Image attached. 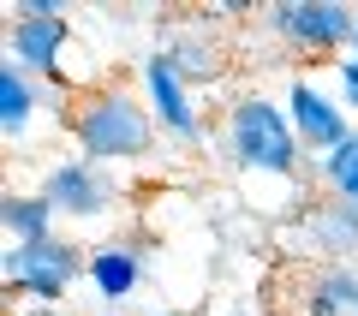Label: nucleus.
I'll return each mask as SVG.
<instances>
[{
	"mask_svg": "<svg viewBox=\"0 0 358 316\" xmlns=\"http://www.w3.org/2000/svg\"><path fill=\"white\" fill-rule=\"evenodd\" d=\"M66 131H72L78 155L96 167H131L155 155V114L150 101L138 96L131 84H90L72 96L66 108Z\"/></svg>",
	"mask_w": 358,
	"mask_h": 316,
	"instance_id": "1",
	"label": "nucleus"
},
{
	"mask_svg": "<svg viewBox=\"0 0 358 316\" xmlns=\"http://www.w3.org/2000/svg\"><path fill=\"white\" fill-rule=\"evenodd\" d=\"M221 155L245 179H281V185H293L299 173H310V155L299 143L287 108L275 96H257V89L227 101V114H221Z\"/></svg>",
	"mask_w": 358,
	"mask_h": 316,
	"instance_id": "2",
	"label": "nucleus"
},
{
	"mask_svg": "<svg viewBox=\"0 0 358 316\" xmlns=\"http://www.w3.org/2000/svg\"><path fill=\"white\" fill-rule=\"evenodd\" d=\"M263 30L281 42L287 54H305V60H346L358 36V6L346 0H275L263 6Z\"/></svg>",
	"mask_w": 358,
	"mask_h": 316,
	"instance_id": "3",
	"label": "nucleus"
},
{
	"mask_svg": "<svg viewBox=\"0 0 358 316\" xmlns=\"http://www.w3.org/2000/svg\"><path fill=\"white\" fill-rule=\"evenodd\" d=\"M84 263H90L84 245H72L66 233H54V239H42V245H6L0 280H6L13 299L42 304V310H60V299L84 280Z\"/></svg>",
	"mask_w": 358,
	"mask_h": 316,
	"instance_id": "4",
	"label": "nucleus"
},
{
	"mask_svg": "<svg viewBox=\"0 0 358 316\" xmlns=\"http://www.w3.org/2000/svg\"><path fill=\"white\" fill-rule=\"evenodd\" d=\"M287 257H305V263H358V209L346 197H317L287 221Z\"/></svg>",
	"mask_w": 358,
	"mask_h": 316,
	"instance_id": "5",
	"label": "nucleus"
},
{
	"mask_svg": "<svg viewBox=\"0 0 358 316\" xmlns=\"http://www.w3.org/2000/svg\"><path fill=\"white\" fill-rule=\"evenodd\" d=\"M42 197L54 203V215L60 221H108L120 203V179L114 167H96L84 155H60V161L42 167Z\"/></svg>",
	"mask_w": 358,
	"mask_h": 316,
	"instance_id": "6",
	"label": "nucleus"
},
{
	"mask_svg": "<svg viewBox=\"0 0 358 316\" xmlns=\"http://www.w3.org/2000/svg\"><path fill=\"white\" fill-rule=\"evenodd\" d=\"M138 96L150 101L155 126H162V138L173 143H203V108H197V89L179 78V66L167 60V48H150L138 60Z\"/></svg>",
	"mask_w": 358,
	"mask_h": 316,
	"instance_id": "7",
	"label": "nucleus"
},
{
	"mask_svg": "<svg viewBox=\"0 0 358 316\" xmlns=\"http://www.w3.org/2000/svg\"><path fill=\"white\" fill-rule=\"evenodd\" d=\"M281 108H287V120H293V131H299V143H305L310 161L334 155V150L358 131L352 114H346V101L334 96V89H322L317 78H293L287 96H281Z\"/></svg>",
	"mask_w": 358,
	"mask_h": 316,
	"instance_id": "8",
	"label": "nucleus"
},
{
	"mask_svg": "<svg viewBox=\"0 0 358 316\" xmlns=\"http://www.w3.org/2000/svg\"><path fill=\"white\" fill-rule=\"evenodd\" d=\"M66 48H72V24L66 18H13V30H6V66L42 78V84H60Z\"/></svg>",
	"mask_w": 358,
	"mask_h": 316,
	"instance_id": "9",
	"label": "nucleus"
},
{
	"mask_svg": "<svg viewBox=\"0 0 358 316\" xmlns=\"http://www.w3.org/2000/svg\"><path fill=\"white\" fill-rule=\"evenodd\" d=\"M287 316H358V263H305Z\"/></svg>",
	"mask_w": 358,
	"mask_h": 316,
	"instance_id": "10",
	"label": "nucleus"
},
{
	"mask_svg": "<svg viewBox=\"0 0 358 316\" xmlns=\"http://www.w3.org/2000/svg\"><path fill=\"white\" fill-rule=\"evenodd\" d=\"M84 280H90V292L102 299V310H120V304L143 287V251H138L131 239H102V245H90Z\"/></svg>",
	"mask_w": 358,
	"mask_h": 316,
	"instance_id": "11",
	"label": "nucleus"
},
{
	"mask_svg": "<svg viewBox=\"0 0 358 316\" xmlns=\"http://www.w3.org/2000/svg\"><path fill=\"white\" fill-rule=\"evenodd\" d=\"M42 114H48V84L0 60V131H6V143H30Z\"/></svg>",
	"mask_w": 358,
	"mask_h": 316,
	"instance_id": "12",
	"label": "nucleus"
},
{
	"mask_svg": "<svg viewBox=\"0 0 358 316\" xmlns=\"http://www.w3.org/2000/svg\"><path fill=\"white\" fill-rule=\"evenodd\" d=\"M162 48H167V60L179 66V78L192 89L197 84H221V72H227V48H221V36L209 24H179Z\"/></svg>",
	"mask_w": 358,
	"mask_h": 316,
	"instance_id": "13",
	"label": "nucleus"
},
{
	"mask_svg": "<svg viewBox=\"0 0 358 316\" xmlns=\"http://www.w3.org/2000/svg\"><path fill=\"white\" fill-rule=\"evenodd\" d=\"M54 203L42 191H6L0 197V227H6V245H42L54 239Z\"/></svg>",
	"mask_w": 358,
	"mask_h": 316,
	"instance_id": "14",
	"label": "nucleus"
},
{
	"mask_svg": "<svg viewBox=\"0 0 358 316\" xmlns=\"http://www.w3.org/2000/svg\"><path fill=\"white\" fill-rule=\"evenodd\" d=\"M310 179H317V191H329V197H346L358 209V131L341 143L334 155H322V161H310Z\"/></svg>",
	"mask_w": 358,
	"mask_h": 316,
	"instance_id": "15",
	"label": "nucleus"
},
{
	"mask_svg": "<svg viewBox=\"0 0 358 316\" xmlns=\"http://www.w3.org/2000/svg\"><path fill=\"white\" fill-rule=\"evenodd\" d=\"M334 96H341V101H346V114L358 120V54L334 60Z\"/></svg>",
	"mask_w": 358,
	"mask_h": 316,
	"instance_id": "16",
	"label": "nucleus"
},
{
	"mask_svg": "<svg viewBox=\"0 0 358 316\" xmlns=\"http://www.w3.org/2000/svg\"><path fill=\"white\" fill-rule=\"evenodd\" d=\"M13 13L18 18H66L60 0H13Z\"/></svg>",
	"mask_w": 358,
	"mask_h": 316,
	"instance_id": "17",
	"label": "nucleus"
},
{
	"mask_svg": "<svg viewBox=\"0 0 358 316\" xmlns=\"http://www.w3.org/2000/svg\"><path fill=\"white\" fill-rule=\"evenodd\" d=\"M18 316H60V310H42V304H24V310H18Z\"/></svg>",
	"mask_w": 358,
	"mask_h": 316,
	"instance_id": "18",
	"label": "nucleus"
},
{
	"mask_svg": "<svg viewBox=\"0 0 358 316\" xmlns=\"http://www.w3.org/2000/svg\"><path fill=\"white\" fill-rule=\"evenodd\" d=\"M60 316H114V310H60Z\"/></svg>",
	"mask_w": 358,
	"mask_h": 316,
	"instance_id": "19",
	"label": "nucleus"
},
{
	"mask_svg": "<svg viewBox=\"0 0 358 316\" xmlns=\"http://www.w3.org/2000/svg\"><path fill=\"white\" fill-rule=\"evenodd\" d=\"M352 54H358V36H352Z\"/></svg>",
	"mask_w": 358,
	"mask_h": 316,
	"instance_id": "20",
	"label": "nucleus"
}]
</instances>
